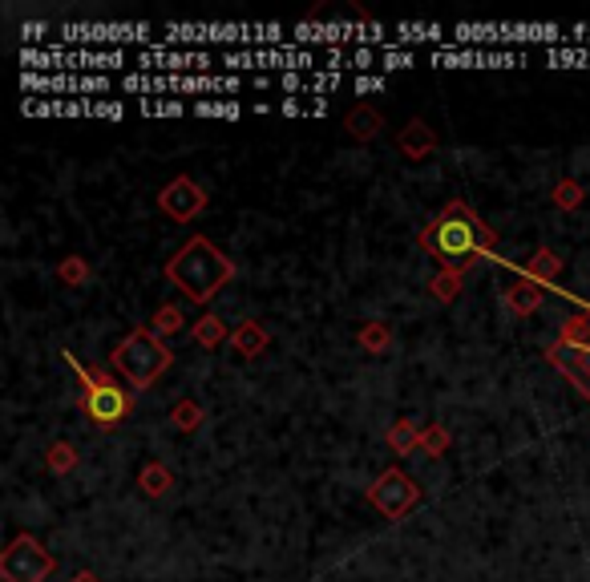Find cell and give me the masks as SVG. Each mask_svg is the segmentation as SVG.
<instances>
[{
    "label": "cell",
    "instance_id": "obj_10",
    "mask_svg": "<svg viewBox=\"0 0 590 582\" xmlns=\"http://www.w3.org/2000/svg\"><path fill=\"white\" fill-rule=\"evenodd\" d=\"M49 574H53V554L33 534H17L0 554V578L5 582H45Z\"/></svg>",
    "mask_w": 590,
    "mask_h": 582
},
{
    "label": "cell",
    "instance_id": "obj_9",
    "mask_svg": "<svg viewBox=\"0 0 590 582\" xmlns=\"http://www.w3.org/2000/svg\"><path fill=\"white\" fill-rule=\"evenodd\" d=\"M417 502H421V485H417L405 469H384V473L368 485V506H372L376 514H384L388 522H401Z\"/></svg>",
    "mask_w": 590,
    "mask_h": 582
},
{
    "label": "cell",
    "instance_id": "obj_5",
    "mask_svg": "<svg viewBox=\"0 0 590 582\" xmlns=\"http://www.w3.org/2000/svg\"><path fill=\"white\" fill-rule=\"evenodd\" d=\"M25 73H106L130 65L126 49H21Z\"/></svg>",
    "mask_w": 590,
    "mask_h": 582
},
{
    "label": "cell",
    "instance_id": "obj_41",
    "mask_svg": "<svg viewBox=\"0 0 590 582\" xmlns=\"http://www.w3.org/2000/svg\"><path fill=\"white\" fill-rule=\"evenodd\" d=\"M328 114V97L324 93H312V106H308V118H324Z\"/></svg>",
    "mask_w": 590,
    "mask_h": 582
},
{
    "label": "cell",
    "instance_id": "obj_16",
    "mask_svg": "<svg viewBox=\"0 0 590 582\" xmlns=\"http://www.w3.org/2000/svg\"><path fill=\"white\" fill-rule=\"evenodd\" d=\"M267 344H271V332H267L259 320H243V324L231 332V348H235L243 360H255Z\"/></svg>",
    "mask_w": 590,
    "mask_h": 582
},
{
    "label": "cell",
    "instance_id": "obj_15",
    "mask_svg": "<svg viewBox=\"0 0 590 582\" xmlns=\"http://www.w3.org/2000/svg\"><path fill=\"white\" fill-rule=\"evenodd\" d=\"M392 49H409L417 41H429V45H441L445 49V25H417V21H401V25H392Z\"/></svg>",
    "mask_w": 590,
    "mask_h": 582
},
{
    "label": "cell",
    "instance_id": "obj_43",
    "mask_svg": "<svg viewBox=\"0 0 590 582\" xmlns=\"http://www.w3.org/2000/svg\"><path fill=\"white\" fill-rule=\"evenodd\" d=\"M21 33H25V41H37L41 33H49V25H41V21H37V25H25Z\"/></svg>",
    "mask_w": 590,
    "mask_h": 582
},
{
    "label": "cell",
    "instance_id": "obj_14",
    "mask_svg": "<svg viewBox=\"0 0 590 582\" xmlns=\"http://www.w3.org/2000/svg\"><path fill=\"white\" fill-rule=\"evenodd\" d=\"M360 37V21H304V25H295L291 29V45H300V49H312V45H328V49H340L348 41Z\"/></svg>",
    "mask_w": 590,
    "mask_h": 582
},
{
    "label": "cell",
    "instance_id": "obj_27",
    "mask_svg": "<svg viewBox=\"0 0 590 582\" xmlns=\"http://www.w3.org/2000/svg\"><path fill=\"white\" fill-rule=\"evenodd\" d=\"M356 344L364 348V352H384L388 344H392V332H388V324H380V320H368L360 332H356Z\"/></svg>",
    "mask_w": 590,
    "mask_h": 582
},
{
    "label": "cell",
    "instance_id": "obj_34",
    "mask_svg": "<svg viewBox=\"0 0 590 582\" xmlns=\"http://www.w3.org/2000/svg\"><path fill=\"white\" fill-rule=\"evenodd\" d=\"M89 118H106V122H122L126 106L114 102V97H89Z\"/></svg>",
    "mask_w": 590,
    "mask_h": 582
},
{
    "label": "cell",
    "instance_id": "obj_19",
    "mask_svg": "<svg viewBox=\"0 0 590 582\" xmlns=\"http://www.w3.org/2000/svg\"><path fill=\"white\" fill-rule=\"evenodd\" d=\"M506 304H510L518 316H534V312L542 308V287H538L534 279H518V283H510V291H506Z\"/></svg>",
    "mask_w": 590,
    "mask_h": 582
},
{
    "label": "cell",
    "instance_id": "obj_2",
    "mask_svg": "<svg viewBox=\"0 0 590 582\" xmlns=\"http://www.w3.org/2000/svg\"><path fill=\"white\" fill-rule=\"evenodd\" d=\"M166 279L182 291L190 304H203V308H207V304L219 296V291L235 279V263H231L207 235H194V239H186V243L170 255Z\"/></svg>",
    "mask_w": 590,
    "mask_h": 582
},
{
    "label": "cell",
    "instance_id": "obj_33",
    "mask_svg": "<svg viewBox=\"0 0 590 582\" xmlns=\"http://www.w3.org/2000/svg\"><path fill=\"white\" fill-rule=\"evenodd\" d=\"M421 453H425V457H445V453H449V433H445L441 425H429V429L421 433Z\"/></svg>",
    "mask_w": 590,
    "mask_h": 582
},
{
    "label": "cell",
    "instance_id": "obj_13",
    "mask_svg": "<svg viewBox=\"0 0 590 582\" xmlns=\"http://www.w3.org/2000/svg\"><path fill=\"white\" fill-rule=\"evenodd\" d=\"M158 211L170 215L174 223H190L194 215H203V211H207V190H203L199 182H194V178L178 174V178H170V182L162 186V194H158Z\"/></svg>",
    "mask_w": 590,
    "mask_h": 582
},
{
    "label": "cell",
    "instance_id": "obj_11",
    "mask_svg": "<svg viewBox=\"0 0 590 582\" xmlns=\"http://www.w3.org/2000/svg\"><path fill=\"white\" fill-rule=\"evenodd\" d=\"M215 61L219 57L211 49H166L162 41L154 49H138L134 53L138 73H174V77H182V73H211Z\"/></svg>",
    "mask_w": 590,
    "mask_h": 582
},
{
    "label": "cell",
    "instance_id": "obj_28",
    "mask_svg": "<svg viewBox=\"0 0 590 582\" xmlns=\"http://www.w3.org/2000/svg\"><path fill=\"white\" fill-rule=\"evenodd\" d=\"M170 421H174V429H178V433H194V429L203 425V405L186 397V401H178V405L170 409Z\"/></svg>",
    "mask_w": 590,
    "mask_h": 582
},
{
    "label": "cell",
    "instance_id": "obj_42",
    "mask_svg": "<svg viewBox=\"0 0 590 582\" xmlns=\"http://www.w3.org/2000/svg\"><path fill=\"white\" fill-rule=\"evenodd\" d=\"M251 89H279V85H275L271 73H255V77H251Z\"/></svg>",
    "mask_w": 590,
    "mask_h": 582
},
{
    "label": "cell",
    "instance_id": "obj_40",
    "mask_svg": "<svg viewBox=\"0 0 590 582\" xmlns=\"http://www.w3.org/2000/svg\"><path fill=\"white\" fill-rule=\"evenodd\" d=\"M279 114H283V118H300V114H308V106L300 102V97H283V102H279Z\"/></svg>",
    "mask_w": 590,
    "mask_h": 582
},
{
    "label": "cell",
    "instance_id": "obj_23",
    "mask_svg": "<svg viewBox=\"0 0 590 582\" xmlns=\"http://www.w3.org/2000/svg\"><path fill=\"white\" fill-rule=\"evenodd\" d=\"M190 340L199 344V348H219V344L227 340V324H223L215 312H207L203 320H194V332H190Z\"/></svg>",
    "mask_w": 590,
    "mask_h": 582
},
{
    "label": "cell",
    "instance_id": "obj_25",
    "mask_svg": "<svg viewBox=\"0 0 590 582\" xmlns=\"http://www.w3.org/2000/svg\"><path fill=\"white\" fill-rule=\"evenodd\" d=\"M348 134L352 138H360V142H372L376 138V130H380V114L376 110H368V106H356L352 114H348Z\"/></svg>",
    "mask_w": 590,
    "mask_h": 582
},
{
    "label": "cell",
    "instance_id": "obj_38",
    "mask_svg": "<svg viewBox=\"0 0 590 582\" xmlns=\"http://www.w3.org/2000/svg\"><path fill=\"white\" fill-rule=\"evenodd\" d=\"M372 65H380L372 49H352V53H348V69H356V77H360V73H368Z\"/></svg>",
    "mask_w": 590,
    "mask_h": 582
},
{
    "label": "cell",
    "instance_id": "obj_35",
    "mask_svg": "<svg viewBox=\"0 0 590 582\" xmlns=\"http://www.w3.org/2000/svg\"><path fill=\"white\" fill-rule=\"evenodd\" d=\"M421 57L413 53V49H384L380 53V69L384 73H392V69H409V65H417Z\"/></svg>",
    "mask_w": 590,
    "mask_h": 582
},
{
    "label": "cell",
    "instance_id": "obj_6",
    "mask_svg": "<svg viewBox=\"0 0 590 582\" xmlns=\"http://www.w3.org/2000/svg\"><path fill=\"white\" fill-rule=\"evenodd\" d=\"M546 360H550L554 368H562V372L582 388V397L590 401V308H578V312L562 324L558 340L546 348Z\"/></svg>",
    "mask_w": 590,
    "mask_h": 582
},
{
    "label": "cell",
    "instance_id": "obj_7",
    "mask_svg": "<svg viewBox=\"0 0 590 582\" xmlns=\"http://www.w3.org/2000/svg\"><path fill=\"white\" fill-rule=\"evenodd\" d=\"M61 49H106V45H138V49H154L158 41L150 37L154 25L146 21H114V25H61Z\"/></svg>",
    "mask_w": 590,
    "mask_h": 582
},
{
    "label": "cell",
    "instance_id": "obj_44",
    "mask_svg": "<svg viewBox=\"0 0 590 582\" xmlns=\"http://www.w3.org/2000/svg\"><path fill=\"white\" fill-rule=\"evenodd\" d=\"M73 582H102V578H97L93 570H77V574H73Z\"/></svg>",
    "mask_w": 590,
    "mask_h": 582
},
{
    "label": "cell",
    "instance_id": "obj_30",
    "mask_svg": "<svg viewBox=\"0 0 590 582\" xmlns=\"http://www.w3.org/2000/svg\"><path fill=\"white\" fill-rule=\"evenodd\" d=\"M429 291H433L441 304H453V300L461 296V271H437V275L429 279Z\"/></svg>",
    "mask_w": 590,
    "mask_h": 582
},
{
    "label": "cell",
    "instance_id": "obj_12",
    "mask_svg": "<svg viewBox=\"0 0 590 582\" xmlns=\"http://www.w3.org/2000/svg\"><path fill=\"white\" fill-rule=\"evenodd\" d=\"M25 93H53V97H97L110 93L114 81L106 73H21Z\"/></svg>",
    "mask_w": 590,
    "mask_h": 582
},
{
    "label": "cell",
    "instance_id": "obj_39",
    "mask_svg": "<svg viewBox=\"0 0 590 582\" xmlns=\"http://www.w3.org/2000/svg\"><path fill=\"white\" fill-rule=\"evenodd\" d=\"M384 89H388V77H376V73L356 77V93H384Z\"/></svg>",
    "mask_w": 590,
    "mask_h": 582
},
{
    "label": "cell",
    "instance_id": "obj_18",
    "mask_svg": "<svg viewBox=\"0 0 590 582\" xmlns=\"http://www.w3.org/2000/svg\"><path fill=\"white\" fill-rule=\"evenodd\" d=\"M397 146H401V154H405V158H417V162H421L425 154H433V150H437V138H433V130H429L425 122H409Z\"/></svg>",
    "mask_w": 590,
    "mask_h": 582
},
{
    "label": "cell",
    "instance_id": "obj_29",
    "mask_svg": "<svg viewBox=\"0 0 590 582\" xmlns=\"http://www.w3.org/2000/svg\"><path fill=\"white\" fill-rule=\"evenodd\" d=\"M45 465H49V473H73L77 469V449L69 445V441H53L49 445V453H45Z\"/></svg>",
    "mask_w": 590,
    "mask_h": 582
},
{
    "label": "cell",
    "instance_id": "obj_21",
    "mask_svg": "<svg viewBox=\"0 0 590 582\" xmlns=\"http://www.w3.org/2000/svg\"><path fill=\"white\" fill-rule=\"evenodd\" d=\"M558 271H562V259L550 247H538L526 263V279H534V283H550V279H558Z\"/></svg>",
    "mask_w": 590,
    "mask_h": 582
},
{
    "label": "cell",
    "instance_id": "obj_37",
    "mask_svg": "<svg viewBox=\"0 0 590 582\" xmlns=\"http://www.w3.org/2000/svg\"><path fill=\"white\" fill-rule=\"evenodd\" d=\"M340 81H344V73H332V69L328 73L324 69L320 73H308V97L312 93H332V89H340Z\"/></svg>",
    "mask_w": 590,
    "mask_h": 582
},
{
    "label": "cell",
    "instance_id": "obj_20",
    "mask_svg": "<svg viewBox=\"0 0 590 582\" xmlns=\"http://www.w3.org/2000/svg\"><path fill=\"white\" fill-rule=\"evenodd\" d=\"M421 433H425V429H421L417 421L401 417L397 425L388 429V449H392V453H417V449H421Z\"/></svg>",
    "mask_w": 590,
    "mask_h": 582
},
{
    "label": "cell",
    "instance_id": "obj_8",
    "mask_svg": "<svg viewBox=\"0 0 590 582\" xmlns=\"http://www.w3.org/2000/svg\"><path fill=\"white\" fill-rule=\"evenodd\" d=\"M526 41H562L558 25H453V49H481V45H526Z\"/></svg>",
    "mask_w": 590,
    "mask_h": 582
},
{
    "label": "cell",
    "instance_id": "obj_4",
    "mask_svg": "<svg viewBox=\"0 0 590 582\" xmlns=\"http://www.w3.org/2000/svg\"><path fill=\"white\" fill-rule=\"evenodd\" d=\"M174 364V352L150 332V328H134L126 340L114 344L110 352V368L130 384V388H150L166 368Z\"/></svg>",
    "mask_w": 590,
    "mask_h": 582
},
{
    "label": "cell",
    "instance_id": "obj_31",
    "mask_svg": "<svg viewBox=\"0 0 590 582\" xmlns=\"http://www.w3.org/2000/svg\"><path fill=\"white\" fill-rule=\"evenodd\" d=\"M582 199H586V190H582L574 178H562V182L554 186V207H562V211H578Z\"/></svg>",
    "mask_w": 590,
    "mask_h": 582
},
{
    "label": "cell",
    "instance_id": "obj_3",
    "mask_svg": "<svg viewBox=\"0 0 590 582\" xmlns=\"http://www.w3.org/2000/svg\"><path fill=\"white\" fill-rule=\"evenodd\" d=\"M65 356V364L77 372V380H81V413L97 425V429H118L130 413H134V397L126 393V388L110 376V372H97V368H89V364H81L73 352H61Z\"/></svg>",
    "mask_w": 590,
    "mask_h": 582
},
{
    "label": "cell",
    "instance_id": "obj_26",
    "mask_svg": "<svg viewBox=\"0 0 590 582\" xmlns=\"http://www.w3.org/2000/svg\"><path fill=\"white\" fill-rule=\"evenodd\" d=\"M138 110H142L146 118H186V114H190L186 102H178V97H142Z\"/></svg>",
    "mask_w": 590,
    "mask_h": 582
},
{
    "label": "cell",
    "instance_id": "obj_1",
    "mask_svg": "<svg viewBox=\"0 0 590 582\" xmlns=\"http://www.w3.org/2000/svg\"><path fill=\"white\" fill-rule=\"evenodd\" d=\"M417 243L441 263V271H465L477 255L498 251V231L485 227L465 203H449L421 227Z\"/></svg>",
    "mask_w": 590,
    "mask_h": 582
},
{
    "label": "cell",
    "instance_id": "obj_17",
    "mask_svg": "<svg viewBox=\"0 0 590 582\" xmlns=\"http://www.w3.org/2000/svg\"><path fill=\"white\" fill-rule=\"evenodd\" d=\"M138 485H142V494L146 498H166L174 490V473L162 465V461H146L138 469Z\"/></svg>",
    "mask_w": 590,
    "mask_h": 582
},
{
    "label": "cell",
    "instance_id": "obj_24",
    "mask_svg": "<svg viewBox=\"0 0 590 582\" xmlns=\"http://www.w3.org/2000/svg\"><path fill=\"white\" fill-rule=\"evenodd\" d=\"M194 118H223V122H235V118H243V106H239V102H223V97H199V102H194Z\"/></svg>",
    "mask_w": 590,
    "mask_h": 582
},
{
    "label": "cell",
    "instance_id": "obj_32",
    "mask_svg": "<svg viewBox=\"0 0 590 582\" xmlns=\"http://www.w3.org/2000/svg\"><path fill=\"white\" fill-rule=\"evenodd\" d=\"M546 57L554 69H590V49H550Z\"/></svg>",
    "mask_w": 590,
    "mask_h": 582
},
{
    "label": "cell",
    "instance_id": "obj_36",
    "mask_svg": "<svg viewBox=\"0 0 590 582\" xmlns=\"http://www.w3.org/2000/svg\"><path fill=\"white\" fill-rule=\"evenodd\" d=\"M57 275H61L65 283H73V287H77V283H85V279H89V263H85L81 255H69V259L57 267Z\"/></svg>",
    "mask_w": 590,
    "mask_h": 582
},
{
    "label": "cell",
    "instance_id": "obj_22",
    "mask_svg": "<svg viewBox=\"0 0 590 582\" xmlns=\"http://www.w3.org/2000/svg\"><path fill=\"white\" fill-rule=\"evenodd\" d=\"M186 328V312L178 308V304H162L154 316H150V332L158 336V340H166V336H178Z\"/></svg>",
    "mask_w": 590,
    "mask_h": 582
}]
</instances>
